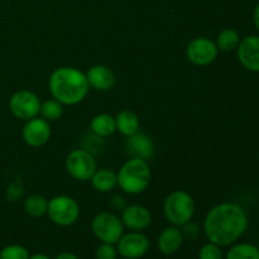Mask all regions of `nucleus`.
Segmentation results:
<instances>
[{
    "instance_id": "nucleus-1",
    "label": "nucleus",
    "mask_w": 259,
    "mask_h": 259,
    "mask_svg": "<svg viewBox=\"0 0 259 259\" xmlns=\"http://www.w3.org/2000/svg\"><path fill=\"white\" fill-rule=\"evenodd\" d=\"M248 228V215L235 202H223L207 212L204 222V232L209 242L228 247L242 237Z\"/></svg>"
},
{
    "instance_id": "nucleus-2",
    "label": "nucleus",
    "mask_w": 259,
    "mask_h": 259,
    "mask_svg": "<svg viewBox=\"0 0 259 259\" xmlns=\"http://www.w3.org/2000/svg\"><path fill=\"white\" fill-rule=\"evenodd\" d=\"M53 98L65 105H75L88 95L89 82L86 75L75 67H60L55 70L48 81Z\"/></svg>"
},
{
    "instance_id": "nucleus-3",
    "label": "nucleus",
    "mask_w": 259,
    "mask_h": 259,
    "mask_svg": "<svg viewBox=\"0 0 259 259\" xmlns=\"http://www.w3.org/2000/svg\"><path fill=\"white\" fill-rule=\"evenodd\" d=\"M118 184L126 194L137 195L143 192L151 181L148 162L141 158H131L119 169Z\"/></svg>"
},
{
    "instance_id": "nucleus-4",
    "label": "nucleus",
    "mask_w": 259,
    "mask_h": 259,
    "mask_svg": "<svg viewBox=\"0 0 259 259\" xmlns=\"http://www.w3.org/2000/svg\"><path fill=\"white\" fill-rule=\"evenodd\" d=\"M195 214L194 199L186 191H175L164 201V217L175 227H182L191 222Z\"/></svg>"
},
{
    "instance_id": "nucleus-5",
    "label": "nucleus",
    "mask_w": 259,
    "mask_h": 259,
    "mask_svg": "<svg viewBox=\"0 0 259 259\" xmlns=\"http://www.w3.org/2000/svg\"><path fill=\"white\" fill-rule=\"evenodd\" d=\"M48 217L60 227H68L80 217V206L70 196H56L48 201Z\"/></svg>"
},
{
    "instance_id": "nucleus-6",
    "label": "nucleus",
    "mask_w": 259,
    "mask_h": 259,
    "mask_svg": "<svg viewBox=\"0 0 259 259\" xmlns=\"http://www.w3.org/2000/svg\"><path fill=\"white\" fill-rule=\"evenodd\" d=\"M93 233L101 243L116 244L124 233V225L116 215L111 212H100L93 220Z\"/></svg>"
},
{
    "instance_id": "nucleus-7",
    "label": "nucleus",
    "mask_w": 259,
    "mask_h": 259,
    "mask_svg": "<svg viewBox=\"0 0 259 259\" xmlns=\"http://www.w3.org/2000/svg\"><path fill=\"white\" fill-rule=\"evenodd\" d=\"M66 169L75 180L88 181L95 174L96 161L93 153L86 149H73L66 158Z\"/></svg>"
},
{
    "instance_id": "nucleus-8",
    "label": "nucleus",
    "mask_w": 259,
    "mask_h": 259,
    "mask_svg": "<svg viewBox=\"0 0 259 259\" xmlns=\"http://www.w3.org/2000/svg\"><path fill=\"white\" fill-rule=\"evenodd\" d=\"M9 109L15 118L29 120L39 114L40 101L32 91L20 90L13 94L10 98Z\"/></svg>"
},
{
    "instance_id": "nucleus-9",
    "label": "nucleus",
    "mask_w": 259,
    "mask_h": 259,
    "mask_svg": "<svg viewBox=\"0 0 259 259\" xmlns=\"http://www.w3.org/2000/svg\"><path fill=\"white\" fill-rule=\"evenodd\" d=\"M217 43L210 38L200 37L195 38L189 43L186 48V56L196 66H206L214 62L218 56Z\"/></svg>"
},
{
    "instance_id": "nucleus-10",
    "label": "nucleus",
    "mask_w": 259,
    "mask_h": 259,
    "mask_svg": "<svg viewBox=\"0 0 259 259\" xmlns=\"http://www.w3.org/2000/svg\"><path fill=\"white\" fill-rule=\"evenodd\" d=\"M116 244H118L119 254L125 259H139L144 257L151 247L148 238L139 232L123 234Z\"/></svg>"
},
{
    "instance_id": "nucleus-11",
    "label": "nucleus",
    "mask_w": 259,
    "mask_h": 259,
    "mask_svg": "<svg viewBox=\"0 0 259 259\" xmlns=\"http://www.w3.org/2000/svg\"><path fill=\"white\" fill-rule=\"evenodd\" d=\"M51 137V126L46 119L32 118L23 128V139L30 147H42Z\"/></svg>"
},
{
    "instance_id": "nucleus-12",
    "label": "nucleus",
    "mask_w": 259,
    "mask_h": 259,
    "mask_svg": "<svg viewBox=\"0 0 259 259\" xmlns=\"http://www.w3.org/2000/svg\"><path fill=\"white\" fill-rule=\"evenodd\" d=\"M238 58L242 66L252 72H259V35L243 38L237 47Z\"/></svg>"
},
{
    "instance_id": "nucleus-13",
    "label": "nucleus",
    "mask_w": 259,
    "mask_h": 259,
    "mask_svg": "<svg viewBox=\"0 0 259 259\" xmlns=\"http://www.w3.org/2000/svg\"><path fill=\"white\" fill-rule=\"evenodd\" d=\"M151 212L147 207L142 206V205H131L123 210L121 223H123L124 227L133 230V232L146 229L151 224Z\"/></svg>"
},
{
    "instance_id": "nucleus-14",
    "label": "nucleus",
    "mask_w": 259,
    "mask_h": 259,
    "mask_svg": "<svg viewBox=\"0 0 259 259\" xmlns=\"http://www.w3.org/2000/svg\"><path fill=\"white\" fill-rule=\"evenodd\" d=\"M126 153L132 157V158H141L144 161H148L153 157V143H152L151 138L143 133L132 134L128 137L125 143Z\"/></svg>"
},
{
    "instance_id": "nucleus-15",
    "label": "nucleus",
    "mask_w": 259,
    "mask_h": 259,
    "mask_svg": "<svg viewBox=\"0 0 259 259\" xmlns=\"http://www.w3.org/2000/svg\"><path fill=\"white\" fill-rule=\"evenodd\" d=\"M86 78L91 88L99 91H108L115 85V76L109 67L103 65H96L89 68Z\"/></svg>"
},
{
    "instance_id": "nucleus-16",
    "label": "nucleus",
    "mask_w": 259,
    "mask_h": 259,
    "mask_svg": "<svg viewBox=\"0 0 259 259\" xmlns=\"http://www.w3.org/2000/svg\"><path fill=\"white\" fill-rule=\"evenodd\" d=\"M184 242L181 230L177 227H169L162 230L157 239V247L158 250L164 255H172L180 249Z\"/></svg>"
},
{
    "instance_id": "nucleus-17",
    "label": "nucleus",
    "mask_w": 259,
    "mask_h": 259,
    "mask_svg": "<svg viewBox=\"0 0 259 259\" xmlns=\"http://www.w3.org/2000/svg\"><path fill=\"white\" fill-rule=\"evenodd\" d=\"M93 187L99 192H109L118 184V177L113 169L101 168L96 169L94 176L91 177Z\"/></svg>"
},
{
    "instance_id": "nucleus-18",
    "label": "nucleus",
    "mask_w": 259,
    "mask_h": 259,
    "mask_svg": "<svg viewBox=\"0 0 259 259\" xmlns=\"http://www.w3.org/2000/svg\"><path fill=\"white\" fill-rule=\"evenodd\" d=\"M116 129L120 132L123 136H132L137 133L139 129V119L133 111L123 110L116 115L115 118Z\"/></svg>"
},
{
    "instance_id": "nucleus-19",
    "label": "nucleus",
    "mask_w": 259,
    "mask_h": 259,
    "mask_svg": "<svg viewBox=\"0 0 259 259\" xmlns=\"http://www.w3.org/2000/svg\"><path fill=\"white\" fill-rule=\"evenodd\" d=\"M90 128L93 133L99 137L111 136L116 131L115 118L109 114H99L91 120Z\"/></svg>"
},
{
    "instance_id": "nucleus-20",
    "label": "nucleus",
    "mask_w": 259,
    "mask_h": 259,
    "mask_svg": "<svg viewBox=\"0 0 259 259\" xmlns=\"http://www.w3.org/2000/svg\"><path fill=\"white\" fill-rule=\"evenodd\" d=\"M225 259H259V248L250 243H239L228 250Z\"/></svg>"
},
{
    "instance_id": "nucleus-21",
    "label": "nucleus",
    "mask_w": 259,
    "mask_h": 259,
    "mask_svg": "<svg viewBox=\"0 0 259 259\" xmlns=\"http://www.w3.org/2000/svg\"><path fill=\"white\" fill-rule=\"evenodd\" d=\"M240 42L239 33L235 29L228 28V29L222 30L218 35L217 39V47L218 50L223 51V52H230V51L235 50Z\"/></svg>"
},
{
    "instance_id": "nucleus-22",
    "label": "nucleus",
    "mask_w": 259,
    "mask_h": 259,
    "mask_svg": "<svg viewBox=\"0 0 259 259\" xmlns=\"http://www.w3.org/2000/svg\"><path fill=\"white\" fill-rule=\"evenodd\" d=\"M48 201L42 195H32L24 201V210L30 217L40 218L47 214Z\"/></svg>"
},
{
    "instance_id": "nucleus-23",
    "label": "nucleus",
    "mask_w": 259,
    "mask_h": 259,
    "mask_svg": "<svg viewBox=\"0 0 259 259\" xmlns=\"http://www.w3.org/2000/svg\"><path fill=\"white\" fill-rule=\"evenodd\" d=\"M39 113L42 114L43 119H46L47 121L58 120L63 114L62 104H61L60 101L56 100V99L46 100L45 103L40 104Z\"/></svg>"
},
{
    "instance_id": "nucleus-24",
    "label": "nucleus",
    "mask_w": 259,
    "mask_h": 259,
    "mask_svg": "<svg viewBox=\"0 0 259 259\" xmlns=\"http://www.w3.org/2000/svg\"><path fill=\"white\" fill-rule=\"evenodd\" d=\"M27 248L19 244H10L0 250V259H29Z\"/></svg>"
},
{
    "instance_id": "nucleus-25",
    "label": "nucleus",
    "mask_w": 259,
    "mask_h": 259,
    "mask_svg": "<svg viewBox=\"0 0 259 259\" xmlns=\"http://www.w3.org/2000/svg\"><path fill=\"white\" fill-rule=\"evenodd\" d=\"M224 254H223L222 247L214 244V243H207L204 247L200 249L199 252V259H223Z\"/></svg>"
},
{
    "instance_id": "nucleus-26",
    "label": "nucleus",
    "mask_w": 259,
    "mask_h": 259,
    "mask_svg": "<svg viewBox=\"0 0 259 259\" xmlns=\"http://www.w3.org/2000/svg\"><path fill=\"white\" fill-rule=\"evenodd\" d=\"M23 192H24V189H23L22 181H20V179H17L13 182H10L9 186L7 187L5 196H7L8 201L15 202L23 196Z\"/></svg>"
},
{
    "instance_id": "nucleus-27",
    "label": "nucleus",
    "mask_w": 259,
    "mask_h": 259,
    "mask_svg": "<svg viewBox=\"0 0 259 259\" xmlns=\"http://www.w3.org/2000/svg\"><path fill=\"white\" fill-rule=\"evenodd\" d=\"M118 249L110 243H101L95 252L96 259H116Z\"/></svg>"
},
{
    "instance_id": "nucleus-28",
    "label": "nucleus",
    "mask_w": 259,
    "mask_h": 259,
    "mask_svg": "<svg viewBox=\"0 0 259 259\" xmlns=\"http://www.w3.org/2000/svg\"><path fill=\"white\" fill-rule=\"evenodd\" d=\"M182 227H184V229L181 230L182 237L186 238V239H189V240H196L197 239V237H199V234H200V232H199L200 229H199V227L195 224V223L189 222V223H186L185 225H182Z\"/></svg>"
},
{
    "instance_id": "nucleus-29",
    "label": "nucleus",
    "mask_w": 259,
    "mask_h": 259,
    "mask_svg": "<svg viewBox=\"0 0 259 259\" xmlns=\"http://www.w3.org/2000/svg\"><path fill=\"white\" fill-rule=\"evenodd\" d=\"M110 206L114 210H124L125 209V201H124L123 197L120 196H114L110 201Z\"/></svg>"
},
{
    "instance_id": "nucleus-30",
    "label": "nucleus",
    "mask_w": 259,
    "mask_h": 259,
    "mask_svg": "<svg viewBox=\"0 0 259 259\" xmlns=\"http://www.w3.org/2000/svg\"><path fill=\"white\" fill-rule=\"evenodd\" d=\"M56 259H78V257L76 254H73V253H70V252H63L61 253V254H58Z\"/></svg>"
},
{
    "instance_id": "nucleus-31",
    "label": "nucleus",
    "mask_w": 259,
    "mask_h": 259,
    "mask_svg": "<svg viewBox=\"0 0 259 259\" xmlns=\"http://www.w3.org/2000/svg\"><path fill=\"white\" fill-rule=\"evenodd\" d=\"M253 20H254L255 28L259 30V3H258L257 7H255L254 13H253Z\"/></svg>"
},
{
    "instance_id": "nucleus-32",
    "label": "nucleus",
    "mask_w": 259,
    "mask_h": 259,
    "mask_svg": "<svg viewBox=\"0 0 259 259\" xmlns=\"http://www.w3.org/2000/svg\"><path fill=\"white\" fill-rule=\"evenodd\" d=\"M29 259H51L48 255L42 254V253H37V254L29 255Z\"/></svg>"
}]
</instances>
